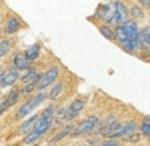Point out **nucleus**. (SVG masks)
<instances>
[{"mask_svg":"<svg viewBox=\"0 0 150 146\" xmlns=\"http://www.w3.org/2000/svg\"><path fill=\"white\" fill-rule=\"evenodd\" d=\"M85 105H86L85 98H74V100L70 102L69 108H67V115L64 117V122H74L75 117H78V115L83 111Z\"/></svg>","mask_w":150,"mask_h":146,"instance_id":"6","label":"nucleus"},{"mask_svg":"<svg viewBox=\"0 0 150 146\" xmlns=\"http://www.w3.org/2000/svg\"><path fill=\"white\" fill-rule=\"evenodd\" d=\"M67 108H69V105H59V106H56V111H54V117H58V119H62L64 121V117H66L67 115ZM66 124V122H64Z\"/></svg>","mask_w":150,"mask_h":146,"instance_id":"23","label":"nucleus"},{"mask_svg":"<svg viewBox=\"0 0 150 146\" xmlns=\"http://www.w3.org/2000/svg\"><path fill=\"white\" fill-rule=\"evenodd\" d=\"M21 78V72L15 67H10V68L5 70V73H3V80H2V89L3 87H13L15 84L19 81Z\"/></svg>","mask_w":150,"mask_h":146,"instance_id":"7","label":"nucleus"},{"mask_svg":"<svg viewBox=\"0 0 150 146\" xmlns=\"http://www.w3.org/2000/svg\"><path fill=\"white\" fill-rule=\"evenodd\" d=\"M13 46H15V40H13L11 37L0 40V59L6 57V56L10 54L11 49H13Z\"/></svg>","mask_w":150,"mask_h":146,"instance_id":"16","label":"nucleus"},{"mask_svg":"<svg viewBox=\"0 0 150 146\" xmlns=\"http://www.w3.org/2000/svg\"><path fill=\"white\" fill-rule=\"evenodd\" d=\"M2 97H3V95H2V94H0V100H2Z\"/></svg>","mask_w":150,"mask_h":146,"instance_id":"27","label":"nucleus"},{"mask_svg":"<svg viewBox=\"0 0 150 146\" xmlns=\"http://www.w3.org/2000/svg\"><path fill=\"white\" fill-rule=\"evenodd\" d=\"M98 30L101 32V35L109 41H113L115 43V27H112L110 24H105V22H98Z\"/></svg>","mask_w":150,"mask_h":146,"instance_id":"14","label":"nucleus"},{"mask_svg":"<svg viewBox=\"0 0 150 146\" xmlns=\"http://www.w3.org/2000/svg\"><path fill=\"white\" fill-rule=\"evenodd\" d=\"M23 27H26V24L19 19L16 15H10L6 16L5 22L2 24V29H0V34L5 35V37H13L15 34H18Z\"/></svg>","mask_w":150,"mask_h":146,"instance_id":"5","label":"nucleus"},{"mask_svg":"<svg viewBox=\"0 0 150 146\" xmlns=\"http://www.w3.org/2000/svg\"><path fill=\"white\" fill-rule=\"evenodd\" d=\"M93 17H99L102 22L110 24V26L115 27V2H109V3H102V5L98 6V11Z\"/></svg>","mask_w":150,"mask_h":146,"instance_id":"4","label":"nucleus"},{"mask_svg":"<svg viewBox=\"0 0 150 146\" xmlns=\"http://www.w3.org/2000/svg\"><path fill=\"white\" fill-rule=\"evenodd\" d=\"M139 130V122L137 121H128V122H125L123 124V130H121V137H120V140H123L125 137H128V135H131V133H134V132H137Z\"/></svg>","mask_w":150,"mask_h":146,"instance_id":"17","label":"nucleus"},{"mask_svg":"<svg viewBox=\"0 0 150 146\" xmlns=\"http://www.w3.org/2000/svg\"><path fill=\"white\" fill-rule=\"evenodd\" d=\"M40 73V72H37V68H35V67H29V68H26V70H23V72H21V78H19V81L21 83H29V81H32L34 80L35 76H37V75Z\"/></svg>","mask_w":150,"mask_h":146,"instance_id":"18","label":"nucleus"},{"mask_svg":"<svg viewBox=\"0 0 150 146\" xmlns=\"http://www.w3.org/2000/svg\"><path fill=\"white\" fill-rule=\"evenodd\" d=\"M59 76H61L59 68L56 65H51L46 72L42 73L40 81H38V84H37V91H48L50 86H53V84L59 80Z\"/></svg>","mask_w":150,"mask_h":146,"instance_id":"3","label":"nucleus"},{"mask_svg":"<svg viewBox=\"0 0 150 146\" xmlns=\"http://www.w3.org/2000/svg\"><path fill=\"white\" fill-rule=\"evenodd\" d=\"M142 8H150V0H136Z\"/></svg>","mask_w":150,"mask_h":146,"instance_id":"24","label":"nucleus"},{"mask_svg":"<svg viewBox=\"0 0 150 146\" xmlns=\"http://www.w3.org/2000/svg\"><path fill=\"white\" fill-rule=\"evenodd\" d=\"M74 127H75V124H74V122H67L66 126H62V129H59V130H58V133L53 135L51 140L46 141V145H58V143H61V141L66 140L67 137H70V133H72Z\"/></svg>","mask_w":150,"mask_h":146,"instance_id":"9","label":"nucleus"},{"mask_svg":"<svg viewBox=\"0 0 150 146\" xmlns=\"http://www.w3.org/2000/svg\"><path fill=\"white\" fill-rule=\"evenodd\" d=\"M40 76H42V73H38L32 81H29V83H24V84H23V87H19L21 97L27 98V97H30V95L34 94V92H37V84H38V81H40Z\"/></svg>","mask_w":150,"mask_h":146,"instance_id":"13","label":"nucleus"},{"mask_svg":"<svg viewBox=\"0 0 150 146\" xmlns=\"http://www.w3.org/2000/svg\"><path fill=\"white\" fill-rule=\"evenodd\" d=\"M128 19H131V16H129V8L126 6V3L121 2V0H115V22H117V26L126 22Z\"/></svg>","mask_w":150,"mask_h":146,"instance_id":"8","label":"nucleus"},{"mask_svg":"<svg viewBox=\"0 0 150 146\" xmlns=\"http://www.w3.org/2000/svg\"><path fill=\"white\" fill-rule=\"evenodd\" d=\"M24 52H26L27 59L34 62V60H37V59H38V56H40V52H42V46H40V43H34V45H30Z\"/></svg>","mask_w":150,"mask_h":146,"instance_id":"19","label":"nucleus"},{"mask_svg":"<svg viewBox=\"0 0 150 146\" xmlns=\"http://www.w3.org/2000/svg\"><path fill=\"white\" fill-rule=\"evenodd\" d=\"M11 65L15 67V68H18L19 72H23V70L29 68L32 65V60L27 59V56L24 51H16L11 57Z\"/></svg>","mask_w":150,"mask_h":146,"instance_id":"10","label":"nucleus"},{"mask_svg":"<svg viewBox=\"0 0 150 146\" xmlns=\"http://www.w3.org/2000/svg\"><path fill=\"white\" fill-rule=\"evenodd\" d=\"M38 117H40V115H34V113H32L30 116H27L26 119H23V122L18 127V133H19L21 137H24L26 133L32 132L35 127V124H37V121H38Z\"/></svg>","mask_w":150,"mask_h":146,"instance_id":"11","label":"nucleus"},{"mask_svg":"<svg viewBox=\"0 0 150 146\" xmlns=\"http://www.w3.org/2000/svg\"><path fill=\"white\" fill-rule=\"evenodd\" d=\"M99 119L101 117L96 116V115H91L88 117H85L81 122L75 124L72 133H70V137L72 138H80V137H88V135H93L96 130V127H98L99 124Z\"/></svg>","mask_w":150,"mask_h":146,"instance_id":"2","label":"nucleus"},{"mask_svg":"<svg viewBox=\"0 0 150 146\" xmlns=\"http://www.w3.org/2000/svg\"><path fill=\"white\" fill-rule=\"evenodd\" d=\"M141 140H142V133H139V130H137V132H134V133L125 137L123 138V143H126V145H137V143H141Z\"/></svg>","mask_w":150,"mask_h":146,"instance_id":"21","label":"nucleus"},{"mask_svg":"<svg viewBox=\"0 0 150 146\" xmlns=\"http://www.w3.org/2000/svg\"><path fill=\"white\" fill-rule=\"evenodd\" d=\"M129 16H131V19H134V21H141V19H144L145 17V13H144V8H142L139 3H136V5H133L129 8Z\"/></svg>","mask_w":150,"mask_h":146,"instance_id":"20","label":"nucleus"},{"mask_svg":"<svg viewBox=\"0 0 150 146\" xmlns=\"http://www.w3.org/2000/svg\"><path fill=\"white\" fill-rule=\"evenodd\" d=\"M139 132L142 133V137L150 138V117H145L144 122L139 124Z\"/></svg>","mask_w":150,"mask_h":146,"instance_id":"22","label":"nucleus"},{"mask_svg":"<svg viewBox=\"0 0 150 146\" xmlns=\"http://www.w3.org/2000/svg\"><path fill=\"white\" fill-rule=\"evenodd\" d=\"M0 26H2V17H0Z\"/></svg>","mask_w":150,"mask_h":146,"instance_id":"26","label":"nucleus"},{"mask_svg":"<svg viewBox=\"0 0 150 146\" xmlns=\"http://www.w3.org/2000/svg\"><path fill=\"white\" fill-rule=\"evenodd\" d=\"M5 111H6V108H5V106H3V105H2V103H0V116H2V115H3V113H5Z\"/></svg>","mask_w":150,"mask_h":146,"instance_id":"25","label":"nucleus"},{"mask_svg":"<svg viewBox=\"0 0 150 146\" xmlns=\"http://www.w3.org/2000/svg\"><path fill=\"white\" fill-rule=\"evenodd\" d=\"M46 100H48V92L46 91H37V94H32L30 97H27V100H24V103L18 108L15 119L16 121L26 119L27 116H30L32 113H35V110L43 105Z\"/></svg>","mask_w":150,"mask_h":146,"instance_id":"1","label":"nucleus"},{"mask_svg":"<svg viewBox=\"0 0 150 146\" xmlns=\"http://www.w3.org/2000/svg\"><path fill=\"white\" fill-rule=\"evenodd\" d=\"M21 98V92H19V87H15L11 89V91L8 92V94L5 95V97H2V100H0V103H2L3 106H5L6 110H10L11 106H15L18 102H19Z\"/></svg>","mask_w":150,"mask_h":146,"instance_id":"12","label":"nucleus"},{"mask_svg":"<svg viewBox=\"0 0 150 146\" xmlns=\"http://www.w3.org/2000/svg\"><path fill=\"white\" fill-rule=\"evenodd\" d=\"M64 83L62 81H56L53 86H50L48 89V100H51V102H56L58 98L62 95V92H64Z\"/></svg>","mask_w":150,"mask_h":146,"instance_id":"15","label":"nucleus"}]
</instances>
